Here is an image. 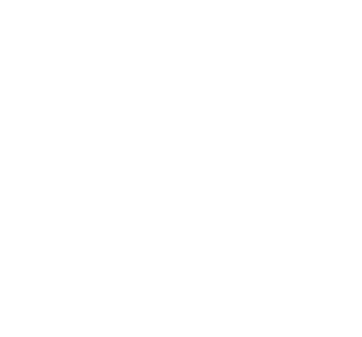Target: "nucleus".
I'll return each mask as SVG.
<instances>
[]
</instances>
